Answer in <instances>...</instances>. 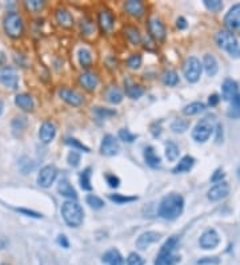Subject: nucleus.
Returning <instances> with one entry per match:
<instances>
[{"instance_id": "obj_1", "label": "nucleus", "mask_w": 240, "mask_h": 265, "mask_svg": "<svg viewBox=\"0 0 240 265\" xmlns=\"http://www.w3.org/2000/svg\"><path fill=\"white\" fill-rule=\"evenodd\" d=\"M184 210V199L179 193H170L160 201L159 216L161 219L174 221L179 219Z\"/></svg>"}, {"instance_id": "obj_2", "label": "nucleus", "mask_w": 240, "mask_h": 265, "mask_svg": "<svg viewBox=\"0 0 240 265\" xmlns=\"http://www.w3.org/2000/svg\"><path fill=\"white\" fill-rule=\"evenodd\" d=\"M61 217L70 228H79L84 221V210L76 201H65L61 205Z\"/></svg>"}, {"instance_id": "obj_3", "label": "nucleus", "mask_w": 240, "mask_h": 265, "mask_svg": "<svg viewBox=\"0 0 240 265\" xmlns=\"http://www.w3.org/2000/svg\"><path fill=\"white\" fill-rule=\"evenodd\" d=\"M216 44L219 48L224 50V51L228 52V55L235 58V59H239L240 58V44L236 36L232 34V31L223 30L219 31L216 34Z\"/></svg>"}, {"instance_id": "obj_4", "label": "nucleus", "mask_w": 240, "mask_h": 265, "mask_svg": "<svg viewBox=\"0 0 240 265\" xmlns=\"http://www.w3.org/2000/svg\"><path fill=\"white\" fill-rule=\"evenodd\" d=\"M3 27L7 35L14 39H18L20 36L23 35V31H24V23L21 16L18 12L11 11L3 19Z\"/></svg>"}, {"instance_id": "obj_5", "label": "nucleus", "mask_w": 240, "mask_h": 265, "mask_svg": "<svg viewBox=\"0 0 240 265\" xmlns=\"http://www.w3.org/2000/svg\"><path fill=\"white\" fill-rule=\"evenodd\" d=\"M201 72H203V63H200L196 56L187 58L184 66H183V74H184L185 79L190 83H196L201 77Z\"/></svg>"}, {"instance_id": "obj_6", "label": "nucleus", "mask_w": 240, "mask_h": 265, "mask_svg": "<svg viewBox=\"0 0 240 265\" xmlns=\"http://www.w3.org/2000/svg\"><path fill=\"white\" fill-rule=\"evenodd\" d=\"M214 132H215V128H214L212 121L210 118H203L196 123V126L192 130V138L195 139L196 142L204 143L210 139L211 134Z\"/></svg>"}, {"instance_id": "obj_7", "label": "nucleus", "mask_w": 240, "mask_h": 265, "mask_svg": "<svg viewBox=\"0 0 240 265\" xmlns=\"http://www.w3.org/2000/svg\"><path fill=\"white\" fill-rule=\"evenodd\" d=\"M0 83L10 90H16L19 86V77L14 67L1 66L0 67Z\"/></svg>"}, {"instance_id": "obj_8", "label": "nucleus", "mask_w": 240, "mask_h": 265, "mask_svg": "<svg viewBox=\"0 0 240 265\" xmlns=\"http://www.w3.org/2000/svg\"><path fill=\"white\" fill-rule=\"evenodd\" d=\"M58 177V169L54 165H45L38 174V185L41 188H51Z\"/></svg>"}, {"instance_id": "obj_9", "label": "nucleus", "mask_w": 240, "mask_h": 265, "mask_svg": "<svg viewBox=\"0 0 240 265\" xmlns=\"http://www.w3.org/2000/svg\"><path fill=\"white\" fill-rule=\"evenodd\" d=\"M119 141L112 134H107V135L103 137L101 143H100V153L103 154V155H105V157H114V155L119 153Z\"/></svg>"}, {"instance_id": "obj_10", "label": "nucleus", "mask_w": 240, "mask_h": 265, "mask_svg": "<svg viewBox=\"0 0 240 265\" xmlns=\"http://www.w3.org/2000/svg\"><path fill=\"white\" fill-rule=\"evenodd\" d=\"M220 244L219 233L215 229H207L203 232V235L200 236L199 245L201 249L211 250L215 249L216 246Z\"/></svg>"}, {"instance_id": "obj_11", "label": "nucleus", "mask_w": 240, "mask_h": 265, "mask_svg": "<svg viewBox=\"0 0 240 265\" xmlns=\"http://www.w3.org/2000/svg\"><path fill=\"white\" fill-rule=\"evenodd\" d=\"M59 97L64 101L65 103H68L70 106L79 107L84 103V99L80 95L79 92L75 91V90H71V88H67V87H63L59 90Z\"/></svg>"}, {"instance_id": "obj_12", "label": "nucleus", "mask_w": 240, "mask_h": 265, "mask_svg": "<svg viewBox=\"0 0 240 265\" xmlns=\"http://www.w3.org/2000/svg\"><path fill=\"white\" fill-rule=\"evenodd\" d=\"M224 26L228 31L240 28V4L232 5L224 16Z\"/></svg>"}, {"instance_id": "obj_13", "label": "nucleus", "mask_w": 240, "mask_h": 265, "mask_svg": "<svg viewBox=\"0 0 240 265\" xmlns=\"http://www.w3.org/2000/svg\"><path fill=\"white\" fill-rule=\"evenodd\" d=\"M230 185L227 184V182H220V184H216L215 186H212V188L208 190V193H207V197L210 201L212 202H216V201H220V199H225L228 194H230Z\"/></svg>"}, {"instance_id": "obj_14", "label": "nucleus", "mask_w": 240, "mask_h": 265, "mask_svg": "<svg viewBox=\"0 0 240 265\" xmlns=\"http://www.w3.org/2000/svg\"><path fill=\"white\" fill-rule=\"evenodd\" d=\"M160 237H161V235L158 233V232H154V230L144 232V233H141V235L138 237V240H136V246L141 250L147 249L150 245L158 243L160 240Z\"/></svg>"}, {"instance_id": "obj_15", "label": "nucleus", "mask_w": 240, "mask_h": 265, "mask_svg": "<svg viewBox=\"0 0 240 265\" xmlns=\"http://www.w3.org/2000/svg\"><path fill=\"white\" fill-rule=\"evenodd\" d=\"M56 137V126L50 121L41 123L39 129V138L43 143H51Z\"/></svg>"}, {"instance_id": "obj_16", "label": "nucleus", "mask_w": 240, "mask_h": 265, "mask_svg": "<svg viewBox=\"0 0 240 265\" xmlns=\"http://www.w3.org/2000/svg\"><path fill=\"white\" fill-rule=\"evenodd\" d=\"M98 22H99L101 31L105 34L112 32L114 27H115V16L112 15V12H110V11H101L99 14V18H98Z\"/></svg>"}, {"instance_id": "obj_17", "label": "nucleus", "mask_w": 240, "mask_h": 265, "mask_svg": "<svg viewBox=\"0 0 240 265\" xmlns=\"http://www.w3.org/2000/svg\"><path fill=\"white\" fill-rule=\"evenodd\" d=\"M221 94L224 101L231 102L239 94V85L234 79H225L221 86Z\"/></svg>"}, {"instance_id": "obj_18", "label": "nucleus", "mask_w": 240, "mask_h": 265, "mask_svg": "<svg viewBox=\"0 0 240 265\" xmlns=\"http://www.w3.org/2000/svg\"><path fill=\"white\" fill-rule=\"evenodd\" d=\"M58 192H59L60 196H63L65 199H68L70 201H75L78 199V193L74 189V186L70 184V181L67 178H61L59 181V185H58Z\"/></svg>"}, {"instance_id": "obj_19", "label": "nucleus", "mask_w": 240, "mask_h": 265, "mask_svg": "<svg viewBox=\"0 0 240 265\" xmlns=\"http://www.w3.org/2000/svg\"><path fill=\"white\" fill-rule=\"evenodd\" d=\"M148 28H150L151 35L154 36L156 41H164L165 35H167V31H165V26L161 23V21H159V19H152V21H150Z\"/></svg>"}, {"instance_id": "obj_20", "label": "nucleus", "mask_w": 240, "mask_h": 265, "mask_svg": "<svg viewBox=\"0 0 240 265\" xmlns=\"http://www.w3.org/2000/svg\"><path fill=\"white\" fill-rule=\"evenodd\" d=\"M79 82L87 91H94L99 85V77L94 72H84V74L80 75Z\"/></svg>"}, {"instance_id": "obj_21", "label": "nucleus", "mask_w": 240, "mask_h": 265, "mask_svg": "<svg viewBox=\"0 0 240 265\" xmlns=\"http://www.w3.org/2000/svg\"><path fill=\"white\" fill-rule=\"evenodd\" d=\"M179 261L180 256L175 255V252H164V250H160L154 265H176Z\"/></svg>"}, {"instance_id": "obj_22", "label": "nucleus", "mask_w": 240, "mask_h": 265, "mask_svg": "<svg viewBox=\"0 0 240 265\" xmlns=\"http://www.w3.org/2000/svg\"><path fill=\"white\" fill-rule=\"evenodd\" d=\"M15 105L23 111H34L35 109V102L28 94H18L15 97Z\"/></svg>"}, {"instance_id": "obj_23", "label": "nucleus", "mask_w": 240, "mask_h": 265, "mask_svg": "<svg viewBox=\"0 0 240 265\" xmlns=\"http://www.w3.org/2000/svg\"><path fill=\"white\" fill-rule=\"evenodd\" d=\"M101 261L107 265H124V259L118 249H110L103 255Z\"/></svg>"}, {"instance_id": "obj_24", "label": "nucleus", "mask_w": 240, "mask_h": 265, "mask_svg": "<svg viewBox=\"0 0 240 265\" xmlns=\"http://www.w3.org/2000/svg\"><path fill=\"white\" fill-rule=\"evenodd\" d=\"M203 68L207 72L208 77H215L218 71H219V65H218V61L214 55L211 54H207L203 58Z\"/></svg>"}, {"instance_id": "obj_25", "label": "nucleus", "mask_w": 240, "mask_h": 265, "mask_svg": "<svg viewBox=\"0 0 240 265\" xmlns=\"http://www.w3.org/2000/svg\"><path fill=\"white\" fill-rule=\"evenodd\" d=\"M194 165H195V158L191 157V155H184V157L178 162V165H176L175 168L172 169V173L174 174L187 173V172H190L191 169L194 168Z\"/></svg>"}, {"instance_id": "obj_26", "label": "nucleus", "mask_w": 240, "mask_h": 265, "mask_svg": "<svg viewBox=\"0 0 240 265\" xmlns=\"http://www.w3.org/2000/svg\"><path fill=\"white\" fill-rule=\"evenodd\" d=\"M124 8L131 16L141 18V16L144 15V4L140 0H130V1H127L124 4Z\"/></svg>"}, {"instance_id": "obj_27", "label": "nucleus", "mask_w": 240, "mask_h": 265, "mask_svg": "<svg viewBox=\"0 0 240 265\" xmlns=\"http://www.w3.org/2000/svg\"><path fill=\"white\" fill-rule=\"evenodd\" d=\"M144 159L145 163L150 166V168H159L160 163H161V158H160L159 155L156 154L155 149L152 148V146H147L144 149Z\"/></svg>"}, {"instance_id": "obj_28", "label": "nucleus", "mask_w": 240, "mask_h": 265, "mask_svg": "<svg viewBox=\"0 0 240 265\" xmlns=\"http://www.w3.org/2000/svg\"><path fill=\"white\" fill-rule=\"evenodd\" d=\"M56 22L59 23L60 26L64 27V28H70V27L74 26V18L71 15L70 12L64 8H59L56 11Z\"/></svg>"}, {"instance_id": "obj_29", "label": "nucleus", "mask_w": 240, "mask_h": 265, "mask_svg": "<svg viewBox=\"0 0 240 265\" xmlns=\"http://www.w3.org/2000/svg\"><path fill=\"white\" fill-rule=\"evenodd\" d=\"M91 176H92V169L85 168L79 176V184L80 188L85 190V192H91L92 190V185H91Z\"/></svg>"}, {"instance_id": "obj_30", "label": "nucleus", "mask_w": 240, "mask_h": 265, "mask_svg": "<svg viewBox=\"0 0 240 265\" xmlns=\"http://www.w3.org/2000/svg\"><path fill=\"white\" fill-rule=\"evenodd\" d=\"M27 126H28V121L25 117H15L11 123V129L15 135H20L27 129Z\"/></svg>"}, {"instance_id": "obj_31", "label": "nucleus", "mask_w": 240, "mask_h": 265, "mask_svg": "<svg viewBox=\"0 0 240 265\" xmlns=\"http://www.w3.org/2000/svg\"><path fill=\"white\" fill-rule=\"evenodd\" d=\"M205 110V105L203 102H192L190 105H187V106L183 109V114L184 115H196V114H199V112L204 111Z\"/></svg>"}, {"instance_id": "obj_32", "label": "nucleus", "mask_w": 240, "mask_h": 265, "mask_svg": "<svg viewBox=\"0 0 240 265\" xmlns=\"http://www.w3.org/2000/svg\"><path fill=\"white\" fill-rule=\"evenodd\" d=\"M227 115L232 119H239L240 118V92L231 101L230 109L227 111Z\"/></svg>"}, {"instance_id": "obj_33", "label": "nucleus", "mask_w": 240, "mask_h": 265, "mask_svg": "<svg viewBox=\"0 0 240 265\" xmlns=\"http://www.w3.org/2000/svg\"><path fill=\"white\" fill-rule=\"evenodd\" d=\"M190 128V121L188 119H183V118H179V119H175L174 122L171 123V130L176 134H183L188 130Z\"/></svg>"}, {"instance_id": "obj_34", "label": "nucleus", "mask_w": 240, "mask_h": 265, "mask_svg": "<svg viewBox=\"0 0 240 265\" xmlns=\"http://www.w3.org/2000/svg\"><path fill=\"white\" fill-rule=\"evenodd\" d=\"M105 97H107V101L112 105H119V103L123 102V94L118 87H111L105 94Z\"/></svg>"}, {"instance_id": "obj_35", "label": "nucleus", "mask_w": 240, "mask_h": 265, "mask_svg": "<svg viewBox=\"0 0 240 265\" xmlns=\"http://www.w3.org/2000/svg\"><path fill=\"white\" fill-rule=\"evenodd\" d=\"M179 148H178V145L175 142L170 141V142L165 143V157H167L168 161H171V162L176 161L178 157H179Z\"/></svg>"}, {"instance_id": "obj_36", "label": "nucleus", "mask_w": 240, "mask_h": 265, "mask_svg": "<svg viewBox=\"0 0 240 265\" xmlns=\"http://www.w3.org/2000/svg\"><path fill=\"white\" fill-rule=\"evenodd\" d=\"M78 58H79L80 66L84 68H88L92 65V55L88 48H80L78 52Z\"/></svg>"}, {"instance_id": "obj_37", "label": "nucleus", "mask_w": 240, "mask_h": 265, "mask_svg": "<svg viewBox=\"0 0 240 265\" xmlns=\"http://www.w3.org/2000/svg\"><path fill=\"white\" fill-rule=\"evenodd\" d=\"M19 169L23 174H28L35 169V162L28 157H21L19 161Z\"/></svg>"}, {"instance_id": "obj_38", "label": "nucleus", "mask_w": 240, "mask_h": 265, "mask_svg": "<svg viewBox=\"0 0 240 265\" xmlns=\"http://www.w3.org/2000/svg\"><path fill=\"white\" fill-rule=\"evenodd\" d=\"M124 32L125 36L128 38V41H130L132 44H139L140 42H141V35H140L139 30L135 28V27H127Z\"/></svg>"}, {"instance_id": "obj_39", "label": "nucleus", "mask_w": 240, "mask_h": 265, "mask_svg": "<svg viewBox=\"0 0 240 265\" xmlns=\"http://www.w3.org/2000/svg\"><path fill=\"white\" fill-rule=\"evenodd\" d=\"M125 94L131 98V99H139L143 94H144V90L140 86H136V85H130V86H125Z\"/></svg>"}, {"instance_id": "obj_40", "label": "nucleus", "mask_w": 240, "mask_h": 265, "mask_svg": "<svg viewBox=\"0 0 240 265\" xmlns=\"http://www.w3.org/2000/svg\"><path fill=\"white\" fill-rule=\"evenodd\" d=\"M85 201H87V204L90 205L92 209L95 210L101 209V208L104 206V201L100 199V197H98V196H95V194H88Z\"/></svg>"}, {"instance_id": "obj_41", "label": "nucleus", "mask_w": 240, "mask_h": 265, "mask_svg": "<svg viewBox=\"0 0 240 265\" xmlns=\"http://www.w3.org/2000/svg\"><path fill=\"white\" fill-rule=\"evenodd\" d=\"M94 114L99 119H107V118L116 115V111L111 110V109H104V107H94Z\"/></svg>"}, {"instance_id": "obj_42", "label": "nucleus", "mask_w": 240, "mask_h": 265, "mask_svg": "<svg viewBox=\"0 0 240 265\" xmlns=\"http://www.w3.org/2000/svg\"><path fill=\"white\" fill-rule=\"evenodd\" d=\"M65 143L71 146L72 149H76V150H81V152H84V153H90L91 150L88 146H85L84 143H81L79 139H76V138H67L65 139Z\"/></svg>"}, {"instance_id": "obj_43", "label": "nucleus", "mask_w": 240, "mask_h": 265, "mask_svg": "<svg viewBox=\"0 0 240 265\" xmlns=\"http://www.w3.org/2000/svg\"><path fill=\"white\" fill-rule=\"evenodd\" d=\"M110 199L114 201L115 204H127V202H134L138 199V197H130L124 194H110Z\"/></svg>"}, {"instance_id": "obj_44", "label": "nucleus", "mask_w": 240, "mask_h": 265, "mask_svg": "<svg viewBox=\"0 0 240 265\" xmlns=\"http://www.w3.org/2000/svg\"><path fill=\"white\" fill-rule=\"evenodd\" d=\"M204 5L207 10H210L211 12H219L223 10V1L221 0H204Z\"/></svg>"}, {"instance_id": "obj_45", "label": "nucleus", "mask_w": 240, "mask_h": 265, "mask_svg": "<svg viewBox=\"0 0 240 265\" xmlns=\"http://www.w3.org/2000/svg\"><path fill=\"white\" fill-rule=\"evenodd\" d=\"M163 81H164V83L167 85V86H171L174 87L178 85V82H179V77H178V74H176V71H167L164 74V77H163Z\"/></svg>"}, {"instance_id": "obj_46", "label": "nucleus", "mask_w": 240, "mask_h": 265, "mask_svg": "<svg viewBox=\"0 0 240 265\" xmlns=\"http://www.w3.org/2000/svg\"><path fill=\"white\" fill-rule=\"evenodd\" d=\"M141 62H143L141 55H140V54H134V55H131L130 58H128L127 65H128V67L132 68V70H138V68H140V66H141Z\"/></svg>"}, {"instance_id": "obj_47", "label": "nucleus", "mask_w": 240, "mask_h": 265, "mask_svg": "<svg viewBox=\"0 0 240 265\" xmlns=\"http://www.w3.org/2000/svg\"><path fill=\"white\" fill-rule=\"evenodd\" d=\"M119 138L123 142L132 143L136 138H138V135L132 134V132H131L130 130H127V129H121V130H119Z\"/></svg>"}, {"instance_id": "obj_48", "label": "nucleus", "mask_w": 240, "mask_h": 265, "mask_svg": "<svg viewBox=\"0 0 240 265\" xmlns=\"http://www.w3.org/2000/svg\"><path fill=\"white\" fill-rule=\"evenodd\" d=\"M80 154L76 152V150H72V152H70V154L67 155V162H68V165H70L71 168H78L80 165Z\"/></svg>"}, {"instance_id": "obj_49", "label": "nucleus", "mask_w": 240, "mask_h": 265, "mask_svg": "<svg viewBox=\"0 0 240 265\" xmlns=\"http://www.w3.org/2000/svg\"><path fill=\"white\" fill-rule=\"evenodd\" d=\"M127 265H144V260H143L141 256L132 252L127 257Z\"/></svg>"}, {"instance_id": "obj_50", "label": "nucleus", "mask_w": 240, "mask_h": 265, "mask_svg": "<svg viewBox=\"0 0 240 265\" xmlns=\"http://www.w3.org/2000/svg\"><path fill=\"white\" fill-rule=\"evenodd\" d=\"M105 181H107V184H108L110 188H112V189L119 188L120 179H119V177H116L115 174H110V173L105 174Z\"/></svg>"}, {"instance_id": "obj_51", "label": "nucleus", "mask_w": 240, "mask_h": 265, "mask_svg": "<svg viewBox=\"0 0 240 265\" xmlns=\"http://www.w3.org/2000/svg\"><path fill=\"white\" fill-rule=\"evenodd\" d=\"M27 7L34 12H39L44 7V1H41V0H30V1H27Z\"/></svg>"}, {"instance_id": "obj_52", "label": "nucleus", "mask_w": 240, "mask_h": 265, "mask_svg": "<svg viewBox=\"0 0 240 265\" xmlns=\"http://www.w3.org/2000/svg\"><path fill=\"white\" fill-rule=\"evenodd\" d=\"M81 31H83L84 35H91L95 31V26L90 21H83L81 22Z\"/></svg>"}, {"instance_id": "obj_53", "label": "nucleus", "mask_w": 240, "mask_h": 265, "mask_svg": "<svg viewBox=\"0 0 240 265\" xmlns=\"http://www.w3.org/2000/svg\"><path fill=\"white\" fill-rule=\"evenodd\" d=\"M15 210L21 214H25L27 217H32V219H41V217H43V216L40 213H38V212H34V210L30 209H24V208H16Z\"/></svg>"}, {"instance_id": "obj_54", "label": "nucleus", "mask_w": 240, "mask_h": 265, "mask_svg": "<svg viewBox=\"0 0 240 265\" xmlns=\"http://www.w3.org/2000/svg\"><path fill=\"white\" fill-rule=\"evenodd\" d=\"M220 259L218 257H204L198 261V265H219Z\"/></svg>"}, {"instance_id": "obj_55", "label": "nucleus", "mask_w": 240, "mask_h": 265, "mask_svg": "<svg viewBox=\"0 0 240 265\" xmlns=\"http://www.w3.org/2000/svg\"><path fill=\"white\" fill-rule=\"evenodd\" d=\"M224 177H225L224 172H223L221 169H218V170H215V173L212 174L211 181H212V182H215V184H220V182H223Z\"/></svg>"}, {"instance_id": "obj_56", "label": "nucleus", "mask_w": 240, "mask_h": 265, "mask_svg": "<svg viewBox=\"0 0 240 265\" xmlns=\"http://www.w3.org/2000/svg\"><path fill=\"white\" fill-rule=\"evenodd\" d=\"M216 138H215V141L216 143H220V142H223V125H218L216 126Z\"/></svg>"}, {"instance_id": "obj_57", "label": "nucleus", "mask_w": 240, "mask_h": 265, "mask_svg": "<svg viewBox=\"0 0 240 265\" xmlns=\"http://www.w3.org/2000/svg\"><path fill=\"white\" fill-rule=\"evenodd\" d=\"M176 27H178L179 30H185V28L188 27V23L185 21V18H183V16L178 18V19H176Z\"/></svg>"}, {"instance_id": "obj_58", "label": "nucleus", "mask_w": 240, "mask_h": 265, "mask_svg": "<svg viewBox=\"0 0 240 265\" xmlns=\"http://www.w3.org/2000/svg\"><path fill=\"white\" fill-rule=\"evenodd\" d=\"M58 244L61 246V248H68L70 246V243H68V240H67V237H65L64 235H59V237H58Z\"/></svg>"}, {"instance_id": "obj_59", "label": "nucleus", "mask_w": 240, "mask_h": 265, "mask_svg": "<svg viewBox=\"0 0 240 265\" xmlns=\"http://www.w3.org/2000/svg\"><path fill=\"white\" fill-rule=\"evenodd\" d=\"M219 102H220V97L218 95V94H212V95L208 97V105H210L211 107H215Z\"/></svg>"}, {"instance_id": "obj_60", "label": "nucleus", "mask_w": 240, "mask_h": 265, "mask_svg": "<svg viewBox=\"0 0 240 265\" xmlns=\"http://www.w3.org/2000/svg\"><path fill=\"white\" fill-rule=\"evenodd\" d=\"M3 110H4V103H3V101L0 99V115L3 114Z\"/></svg>"}, {"instance_id": "obj_61", "label": "nucleus", "mask_w": 240, "mask_h": 265, "mask_svg": "<svg viewBox=\"0 0 240 265\" xmlns=\"http://www.w3.org/2000/svg\"><path fill=\"white\" fill-rule=\"evenodd\" d=\"M236 173H238V177L240 178V163H239V166H238V170H236Z\"/></svg>"}, {"instance_id": "obj_62", "label": "nucleus", "mask_w": 240, "mask_h": 265, "mask_svg": "<svg viewBox=\"0 0 240 265\" xmlns=\"http://www.w3.org/2000/svg\"><path fill=\"white\" fill-rule=\"evenodd\" d=\"M0 265H8V264H0Z\"/></svg>"}]
</instances>
